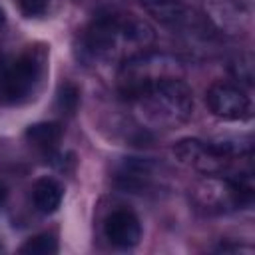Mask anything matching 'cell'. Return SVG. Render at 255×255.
<instances>
[{"instance_id":"cell-1","label":"cell","mask_w":255,"mask_h":255,"mask_svg":"<svg viewBox=\"0 0 255 255\" xmlns=\"http://www.w3.org/2000/svg\"><path fill=\"white\" fill-rule=\"evenodd\" d=\"M155 40L153 28L135 14H102L90 22L80 38V54L92 64H122L137 56Z\"/></svg>"},{"instance_id":"cell-2","label":"cell","mask_w":255,"mask_h":255,"mask_svg":"<svg viewBox=\"0 0 255 255\" xmlns=\"http://www.w3.org/2000/svg\"><path fill=\"white\" fill-rule=\"evenodd\" d=\"M133 116L147 129H173L193 114V94L183 78L157 82L131 100Z\"/></svg>"},{"instance_id":"cell-3","label":"cell","mask_w":255,"mask_h":255,"mask_svg":"<svg viewBox=\"0 0 255 255\" xmlns=\"http://www.w3.org/2000/svg\"><path fill=\"white\" fill-rule=\"evenodd\" d=\"M183 74H185L183 64L175 56L165 52L145 50L120 64L118 90L124 100H131L145 88L163 80L183 78Z\"/></svg>"},{"instance_id":"cell-4","label":"cell","mask_w":255,"mask_h":255,"mask_svg":"<svg viewBox=\"0 0 255 255\" xmlns=\"http://www.w3.org/2000/svg\"><path fill=\"white\" fill-rule=\"evenodd\" d=\"M251 175L245 177H229L223 173L203 175L191 189L193 205L209 215L231 213L243 209L253 199Z\"/></svg>"},{"instance_id":"cell-5","label":"cell","mask_w":255,"mask_h":255,"mask_svg":"<svg viewBox=\"0 0 255 255\" xmlns=\"http://www.w3.org/2000/svg\"><path fill=\"white\" fill-rule=\"evenodd\" d=\"M171 151L181 165L191 167L203 175H213L225 173L241 155H251V143L241 147L229 141L211 143L197 137H183L173 145Z\"/></svg>"},{"instance_id":"cell-6","label":"cell","mask_w":255,"mask_h":255,"mask_svg":"<svg viewBox=\"0 0 255 255\" xmlns=\"http://www.w3.org/2000/svg\"><path fill=\"white\" fill-rule=\"evenodd\" d=\"M44 74V52L30 48L0 60V94L6 102L26 100Z\"/></svg>"},{"instance_id":"cell-7","label":"cell","mask_w":255,"mask_h":255,"mask_svg":"<svg viewBox=\"0 0 255 255\" xmlns=\"http://www.w3.org/2000/svg\"><path fill=\"white\" fill-rule=\"evenodd\" d=\"M205 104L209 112L225 122H243L253 114L251 98L241 86L231 82H215L205 92Z\"/></svg>"},{"instance_id":"cell-8","label":"cell","mask_w":255,"mask_h":255,"mask_svg":"<svg viewBox=\"0 0 255 255\" xmlns=\"http://www.w3.org/2000/svg\"><path fill=\"white\" fill-rule=\"evenodd\" d=\"M106 239L118 249H129L141 239V223L129 209H116L106 217L104 223Z\"/></svg>"},{"instance_id":"cell-9","label":"cell","mask_w":255,"mask_h":255,"mask_svg":"<svg viewBox=\"0 0 255 255\" xmlns=\"http://www.w3.org/2000/svg\"><path fill=\"white\" fill-rule=\"evenodd\" d=\"M141 6L149 16L171 30L185 28L191 22V12L181 0H141Z\"/></svg>"},{"instance_id":"cell-10","label":"cell","mask_w":255,"mask_h":255,"mask_svg":"<svg viewBox=\"0 0 255 255\" xmlns=\"http://www.w3.org/2000/svg\"><path fill=\"white\" fill-rule=\"evenodd\" d=\"M62 197H64V187L60 181H56L54 177H40L34 187H32V201H34V207L44 213V215H50L54 213L60 203H62Z\"/></svg>"},{"instance_id":"cell-11","label":"cell","mask_w":255,"mask_h":255,"mask_svg":"<svg viewBox=\"0 0 255 255\" xmlns=\"http://www.w3.org/2000/svg\"><path fill=\"white\" fill-rule=\"evenodd\" d=\"M62 137V129L58 124L52 122H42L34 124L26 129V139L40 151H52Z\"/></svg>"},{"instance_id":"cell-12","label":"cell","mask_w":255,"mask_h":255,"mask_svg":"<svg viewBox=\"0 0 255 255\" xmlns=\"http://www.w3.org/2000/svg\"><path fill=\"white\" fill-rule=\"evenodd\" d=\"M56 251H58V241L52 233H40L28 239L20 247V253H28V255H52Z\"/></svg>"},{"instance_id":"cell-13","label":"cell","mask_w":255,"mask_h":255,"mask_svg":"<svg viewBox=\"0 0 255 255\" xmlns=\"http://www.w3.org/2000/svg\"><path fill=\"white\" fill-rule=\"evenodd\" d=\"M78 102H80V92H78V88H76L72 82L60 84V90H58V108H60V112L74 114L76 108H78Z\"/></svg>"},{"instance_id":"cell-14","label":"cell","mask_w":255,"mask_h":255,"mask_svg":"<svg viewBox=\"0 0 255 255\" xmlns=\"http://www.w3.org/2000/svg\"><path fill=\"white\" fill-rule=\"evenodd\" d=\"M48 2L50 0H16L20 12L28 18H34V16H42L48 8Z\"/></svg>"},{"instance_id":"cell-15","label":"cell","mask_w":255,"mask_h":255,"mask_svg":"<svg viewBox=\"0 0 255 255\" xmlns=\"http://www.w3.org/2000/svg\"><path fill=\"white\" fill-rule=\"evenodd\" d=\"M235 76H237L241 82L251 84V80H253V64H251V56H249V54H247V56H243V58H239V64H237Z\"/></svg>"},{"instance_id":"cell-16","label":"cell","mask_w":255,"mask_h":255,"mask_svg":"<svg viewBox=\"0 0 255 255\" xmlns=\"http://www.w3.org/2000/svg\"><path fill=\"white\" fill-rule=\"evenodd\" d=\"M6 197H8V191H6V187L0 183V205L6 201Z\"/></svg>"},{"instance_id":"cell-17","label":"cell","mask_w":255,"mask_h":255,"mask_svg":"<svg viewBox=\"0 0 255 255\" xmlns=\"http://www.w3.org/2000/svg\"><path fill=\"white\" fill-rule=\"evenodd\" d=\"M4 22H6V16H4V12H2V10H0V28H2V26H4Z\"/></svg>"}]
</instances>
